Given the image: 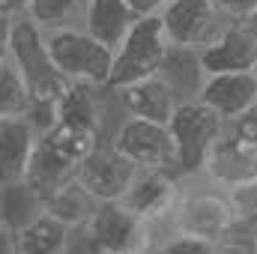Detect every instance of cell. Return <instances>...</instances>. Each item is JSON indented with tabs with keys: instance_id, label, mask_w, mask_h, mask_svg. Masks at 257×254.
Returning <instances> with one entry per match:
<instances>
[{
	"instance_id": "cell-32",
	"label": "cell",
	"mask_w": 257,
	"mask_h": 254,
	"mask_svg": "<svg viewBox=\"0 0 257 254\" xmlns=\"http://www.w3.org/2000/svg\"><path fill=\"white\" fill-rule=\"evenodd\" d=\"M90 254H96V251H90Z\"/></svg>"
},
{
	"instance_id": "cell-4",
	"label": "cell",
	"mask_w": 257,
	"mask_h": 254,
	"mask_svg": "<svg viewBox=\"0 0 257 254\" xmlns=\"http://www.w3.org/2000/svg\"><path fill=\"white\" fill-rule=\"evenodd\" d=\"M45 45L66 81L108 90L111 69H114V48L99 42L93 33H87L84 27L45 30Z\"/></svg>"
},
{
	"instance_id": "cell-28",
	"label": "cell",
	"mask_w": 257,
	"mask_h": 254,
	"mask_svg": "<svg viewBox=\"0 0 257 254\" xmlns=\"http://www.w3.org/2000/svg\"><path fill=\"white\" fill-rule=\"evenodd\" d=\"M128 6H132V12L138 15V18H144V15H162V9L171 3V0H126Z\"/></svg>"
},
{
	"instance_id": "cell-23",
	"label": "cell",
	"mask_w": 257,
	"mask_h": 254,
	"mask_svg": "<svg viewBox=\"0 0 257 254\" xmlns=\"http://www.w3.org/2000/svg\"><path fill=\"white\" fill-rule=\"evenodd\" d=\"M215 245L218 242H209V239H200V236H189V233H174L168 230L156 251L153 254H215Z\"/></svg>"
},
{
	"instance_id": "cell-3",
	"label": "cell",
	"mask_w": 257,
	"mask_h": 254,
	"mask_svg": "<svg viewBox=\"0 0 257 254\" xmlns=\"http://www.w3.org/2000/svg\"><path fill=\"white\" fill-rule=\"evenodd\" d=\"M9 60L21 72V78L30 87L33 102H39V105H60V99L72 87V81H66L63 75L57 72V66L51 60V54H48L45 30L36 21H30L27 15L15 18Z\"/></svg>"
},
{
	"instance_id": "cell-6",
	"label": "cell",
	"mask_w": 257,
	"mask_h": 254,
	"mask_svg": "<svg viewBox=\"0 0 257 254\" xmlns=\"http://www.w3.org/2000/svg\"><path fill=\"white\" fill-rule=\"evenodd\" d=\"M224 117L203 105L200 99L183 102L177 114L171 117V135H174V150H177V174L180 177H197L203 174V165L224 132Z\"/></svg>"
},
{
	"instance_id": "cell-24",
	"label": "cell",
	"mask_w": 257,
	"mask_h": 254,
	"mask_svg": "<svg viewBox=\"0 0 257 254\" xmlns=\"http://www.w3.org/2000/svg\"><path fill=\"white\" fill-rule=\"evenodd\" d=\"M230 21H257V0H215Z\"/></svg>"
},
{
	"instance_id": "cell-9",
	"label": "cell",
	"mask_w": 257,
	"mask_h": 254,
	"mask_svg": "<svg viewBox=\"0 0 257 254\" xmlns=\"http://www.w3.org/2000/svg\"><path fill=\"white\" fill-rule=\"evenodd\" d=\"M183 194V177L168 168H138L120 203L168 233L171 212Z\"/></svg>"
},
{
	"instance_id": "cell-21",
	"label": "cell",
	"mask_w": 257,
	"mask_h": 254,
	"mask_svg": "<svg viewBox=\"0 0 257 254\" xmlns=\"http://www.w3.org/2000/svg\"><path fill=\"white\" fill-rule=\"evenodd\" d=\"M33 105L30 87L12 60L0 63V117H21Z\"/></svg>"
},
{
	"instance_id": "cell-12",
	"label": "cell",
	"mask_w": 257,
	"mask_h": 254,
	"mask_svg": "<svg viewBox=\"0 0 257 254\" xmlns=\"http://www.w3.org/2000/svg\"><path fill=\"white\" fill-rule=\"evenodd\" d=\"M111 93H114V102H117L120 114L153 120V123H171V117L183 105L180 96L174 93V87L162 75H153V78L126 84V87L111 90Z\"/></svg>"
},
{
	"instance_id": "cell-17",
	"label": "cell",
	"mask_w": 257,
	"mask_h": 254,
	"mask_svg": "<svg viewBox=\"0 0 257 254\" xmlns=\"http://www.w3.org/2000/svg\"><path fill=\"white\" fill-rule=\"evenodd\" d=\"M135 21H138V15L132 12L126 0H87L84 30L93 33L108 48H117L126 39V33L132 30Z\"/></svg>"
},
{
	"instance_id": "cell-19",
	"label": "cell",
	"mask_w": 257,
	"mask_h": 254,
	"mask_svg": "<svg viewBox=\"0 0 257 254\" xmlns=\"http://www.w3.org/2000/svg\"><path fill=\"white\" fill-rule=\"evenodd\" d=\"M96 206H99V200L84 189L75 177L66 186H60L51 197H45V212H51L54 218L66 221L72 230H81L90 221V215L96 212Z\"/></svg>"
},
{
	"instance_id": "cell-29",
	"label": "cell",
	"mask_w": 257,
	"mask_h": 254,
	"mask_svg": "<svg viewBox=\"0 0 257 254\" xmlns=\"http://www.w3.org/2000/svg\"><path fill=\"white\" fill-rule=\"evenodd\" d=\"M27 9V0H0V12L6 15H24Z\"/></svg>"
},
{
	"instance_id": "cell-20",
	"label": "cell",
	"mask_w": 257,
	"mask_h": 254,
	"mask_svg": "<svg viewBox=\"0 0 257 254\" xmlns=\"http://www.w3.org/2000/svg\"><path fill=\"white\" fill-rule=\"evenodd\" d=\"M87 0H27L24 15L36 21L42 30H63V27H84Z\"/></svg>"
},
{
	"instance_id": "cell-13",
	"label": "cell",
	"mask_w": 257,
	"mask_h": 254,
	"mask_svg": "<svg viewBox=\"0 0 257 254\" xmlns=\"http://www.w3.org/2000/svg\"><path fill=\"white\" fill-rule=\"evenodd\" d=\"M200 63L206 75L257 69V27L251 21H230L224 33L200 51Z\"/></svg>"
},
{
	"instance_id": "cell-5",
	"label": "cell",
	"mask_w": 257,
	"mask_h": 254,
	"mask_svg": "<svg viewBox=\"0 0 257 254\" xmlns=\"http://www.w3.org/2000/svg\"><path fill=\"white\" fill-rule=\"evenodd\" d=\"M168 51H171V39L165 33L162 15L138 18L126 33V39L114 48V69H111L108 90H120L126 84L159 75L168 60Z\"/></svg>"
},
{
	"instance_id": "cell-27",
	"label": "cell",
	"mask_w": 257,
	"mask_h": 254,
	"mask_svg": "<svg viewBox=\"0 0 257 254\" xmlns=\"http://www.w3.org/2000/svg\"><path fill=\"white\" fill-rule=\"evenodd\" d=\"M0 254H18V227L0 215Z\"/></svg>"
},
{
	"instance_id": "cell-7",
	"label": "cell",
	"mask_w": 257,
	"mask_h": 254,
	"mask_svg": "<svg viewBox=\"0 0 257 254\" xmlns=\"http://www.w3.org/2000/svg\"><path fill=\"white\" fill-rule=\"evenodd\" d=\"M108 144L135 168L177 171V150H174V135L168 123H153V120L120 114L117 126L108 135Z\"/></svg>"
},
{
	"instance_id": "cell-15",
	"label": "cell",
	"mask_w": 257,
	"mask_h": 254,
	"mask_svg": "<svg viewBox=\"0 0 257 254\" xmlns=\"http://www.w3.org/2000/svg\"><path fill=\"white\" fill-rule=\"evenodd\" d=\"M200 102L218 111L224 120L239 117L257 105V72H212L203 81Z\"/></svg>"
},
{
	"instance_id": "cell-18",
	"label": "cell",
	"mask_w": 257,
	"mask_h": 254,
	"mask_svg": "<svg viewBox=\"0 0 257 254\" xmlns=\"http://www.w3.org/2000/svg\"><path fill=\"white\" fill-rule=\"evenodd\" d=\"M159 75L174 87V93L180 96V102L200 99V90H203V81H206V69L200 63V51L171 45L168 60H165Z\"/></svg>"
},
{
	"instance_id": "cell-8",
	"label": "cell",
	"mask_w": 257,
	"mask_h": 254,
	"mask_svg": "<svg viewBox=\"0 0 257 254\" xmlns=\"http://www.w3.org/2000/svg\"><path fill=\"white\" fill-rule=\"evenodd\" d=\"M162 24L171 45L203 51L224 33L230 18L218 9L215 0H171L162 9Z\"/></svg>"
},
{
	"instance_id": "cell-31",
	"label": "cell",
	"mask_w": 257,
	"mask_h": 254,
	"mask_svg": "<svg viewBox=\"0 0 257 254\" xmlns=\"http://www.w3.org/2000/svg\"><path fill=\"white\" fill-rule=\"evenodd\" d=\"M0 200H3V189H0Z\"/></svg>"
},
{
	"instance_id": "cell-1",
	"label": "cell",
	"mask_w": 257,
	"mask_h": 254,
	"mask_svg": "<svg viewBox=\"0 0 257 254\" xmlns=\"http://www.w3.org/2000/svg\"><path fill=\"white\" fill-rule=\"evenodd\" d=\"M168 230L200 236V239H209V242H221V239L233 236L236 221H233L227 189L215 186L203 174L183 177V194H180V200L171 212Z\"/></svg>"
},
{
	"instance_id": "cell-33",
	"label": "cell",
	"mask_w": 257,
	"mask_h": 254,
	"mask_svg": "<svg viewBox=\"0 0 257 254\" xmlns=\"http://www.w3.org/2000/svg\"><path fill=\"white\" fill-rule=\"evenodd\" d=\"M254 72H257V69H254Z\"/></svg>"
},
{
	"instance_id": "cell-10",
	"label": "cell",
	"mask_w": 257,
	"mask_h": 254,
	"mask_svg": "<svg viewBox=\"0 0 257 254\" xmlns=\"http://www.w3.org/2000/svg\"><path fill=\"white\" fill-rule=\"evenodd\" d=\"M135 171H138V168H135L128 159H123L108 141H102V144L78 165L75 180L90 191L99 203H105V200H120V197H123V191L128 189V183H132V177H135Z\"/></svg>"
},
{
	"instance_id": "cell-26",
	"label": "cell",
	"mask_w": 257,
	"mask_h": 254,
	"mask_svg": "<svg viewBox=\"0 0 257 254\" xmlns=\"http://www.w3.org/2000/svg\"><path fill=\"white\" fill-rule=\"evenodd\" d=\"M15 18L18 15H6L0 12V63L9 60V48H12V30H15Z\"/></svg>"
},
{
	"instance_id": "cell-16",
	"label": "cell",
	"mask_w": 257,
	"mask_h": 254,
	"mask_svg": "<svg viewBox=\"0 0 257 254\" xmlns=\"http://www.w3.org/2000/svg\"><path fill=\"white\" fill-rule=\"evenodd\" d=\"M78 230L51 212H39L18 227V254H75Z\"/></svg>"
},
{
	"instance_id": "cell-22",
	"label": "cell",
	"mask_w": 257,
	"mask_h": 254,
	"mask_svg": "<svg viewBox=\"0 0 257 254\" xmlns=\"http://www.w3.org/2000/svg\"><path fill=\"white\" fill-rule=\"evenodd\" d=\"M236 233L233 236H254L257 230V180H245L227 189Z\"/></svg>"
},
{
	"instance_id": "cell-14",
	"label": "cell",
	"mask_w": 257,
	"mask_h": 254,
	"mask_svg": "<svg viewBox=\"0 0 257 254\" xmlns=\"http://www.w3.org/2000/svg\"><path fill=\"white\" fill-rule=\"evenodd\" d=\"M203 177L221 189H230L245 180H257V147L242 141L239 135L227 132V126H224V132L218 135V141L203 165Z\"/></svg>"
},
{
	"instance_id": "cell-30",
	"label": "cell",
	"mask_w": 257,
	"mask_h": 254,
	"mask_svg": "<svg viewBox=\"0 0 257 254\" xmlns=\"http://www.w3.org/2000/svg\"><path fill=\"white\" fill-rule=\"evenodd\" d=\"M251 239H254V248H257V230H254V236H251Z\"/></svg>"
},
{
	"instance_id": "cell-2",
	"label": "cell",
	"mask_w": 257,
	"mask_h": 254,
	"mask_svg": "<svg viewBox=\"0 0 257 254\" xmlns=\"http://www.w3.org/2000/svg\"><path fill=\"white\" fill-rule=\"evenodd\" d=\"M162 236V227L135 215L120 200L99 203L90 221L78 230V239L96 254H153Z\"/></svg>"
},
{
	"instance_id": "cell-25",
	"label": "cell",
	"mask_w": 257,
	"mask_h": 254,
	"mask_svg": "<svg viewBox=\"0 0 257 254\" xmlns=\"http://www.w3.org/2000/svg\"><path fill=\"white\" fill-rule=\"evenodd\" d=\"M215 254H257L251 236H227L215 245Z\"/></svg>"
},
{
	"instance_id": "cell-11",
	"label": "cell",
	"mask_w": 257,
	"mask_h": 254,
	"mask_svg": "<svg viewBox=\"0 0 257 254\" xmlns=\"http://www.w3.org/2000/svg\"><path fill=\"white\" fill-rule=\"evenodd\" d=\"M39 147V129L27 114L0 117V189L27 180Z\"/></svg>"
}]
</instances>
